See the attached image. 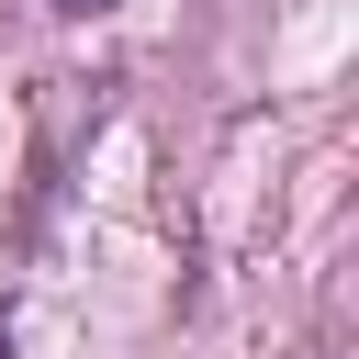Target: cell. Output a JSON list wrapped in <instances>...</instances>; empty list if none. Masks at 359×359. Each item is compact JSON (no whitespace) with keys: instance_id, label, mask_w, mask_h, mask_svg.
Returning a JSON list of instances; mask_svg holds the SVG:
<instances>
[{"instance_id":"1","label":"cell","mask_w":359,"mask_h":359,"mask_svg":"<svg viewBox=\"0 0 359 359\" xmlns=\"http://www.w3.org/2000/svg\"><path fill=\"white\" fill-rule=\"evenodd\" d=\"M56 11H112V0H56Z\"/></svg>"}]
</instances>
